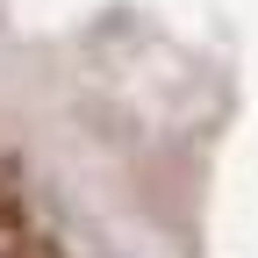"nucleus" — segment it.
Masks as SVG:
<instances>
[]
</instances>
